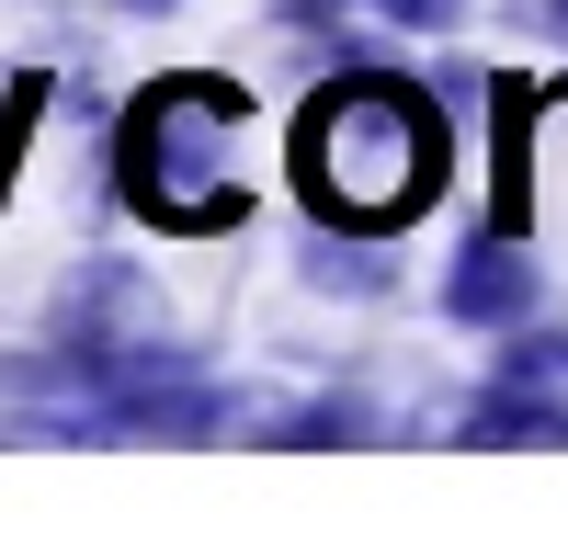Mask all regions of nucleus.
<instances>
[{
    "label": "nucleus",
    "instance_id": "nucleus-1",
    "mask_svg": "<svg viewBox=\"0 0 568 545\" xmlns=\"http://www.w3.org/2000/svg\"><path fill=\"white\" fill-rule=\"evenodd\" d=\"M307 182H318V205L387 227V216H409L444 182V114L420 103V91H387V80L329 91L307 114Z\"/></svg>",
    "mask_w": 568,
    "mask_h": 545
},
{
    "label": "nucleus",
    "instance_id": "nucleus-2",
    "mask_svg": "<svg viewBox=\"0 0 568 545\" xmlns=\"http://www.w3.org/2000/svg\"><path fill=\"white\" fill-rule=\"evenodd\" d=\"M251 91L240 80H160L125 125V194L149 205L160 227H227L240 216V182H216V136H240Z\"/></svg>",
    "mask_w": 568,
    "mask_h": 545
},
{
    "label": "nucleus",
    "instance_id": "nucleus-3",
    "mask_svg": "<svg viewBox=\"0 0 568 545\" xmlns=\"http://www.w3.org/2000/svg\"><path fill=\"white\" fill-rule=\"evenodd\" d=\"M511 296H524V261H511L500 239H489V250H466V272H455V318H500Z\"/></svg>",
    "mask_w": 568,
    "mask_h": 545
}]
</instances>
